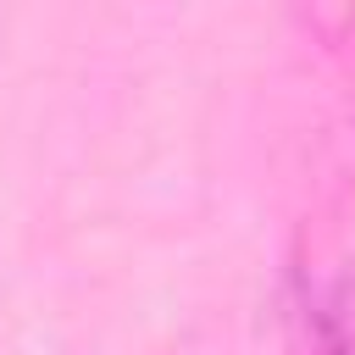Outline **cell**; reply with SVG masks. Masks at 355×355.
I'll list each match as a JSON object with an SVG mask.
<instances>
[{"label": "cell", "instance_id": "6da1fadb", "mask_svg": "<svg viewBox=\"0 0 355 355\" xmlns=\"http://www.w3.org/2000/svg\"><path fill=\"white\" fill-rule=\"evenodd\" d=\"M305 338L311 355H355V272L333 277L305 305Z\"/></svg>", "mask_w": 355, "mask_h": 355}]
</instances>
